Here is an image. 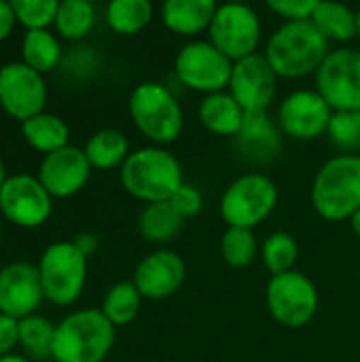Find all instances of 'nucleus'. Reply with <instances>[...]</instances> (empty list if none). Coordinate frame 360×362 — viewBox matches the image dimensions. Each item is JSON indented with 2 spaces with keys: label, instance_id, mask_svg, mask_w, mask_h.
Returning <instances> with one entry per match:
<instances>
[{
  "label": "nucleus",
  "instance_id": "1",
  "mask_svg": "<svg viewBox=\"0 0 360 362\" xmlns=\"http://www.w3.org/2000/svg\"><path fill=\"white\" fill-rule=\"evenodd\" d=\"M329 40L312 21H284L265 42V59L278 78L316 74L329 55Z\"/></svg>",
  "mask_w": 360,
  "mask_h": 362
},
{
  "label": "nucleus",
  "instance_id": "2",
  "mask_svg": "<svg viewBox=\"0 0 360 362\" xmlns=\"http://www.w3.org/2000/svg\"><path fill=\"white\" fill-rule=\"evenodd\" d=\"M121 187L144 204L170 202L185 185L182 165L166 146H142L129 153L121 165Z\"/></svg>",
  "mask_w": 360,
  "mask_h": 362
},
{
  "label": "nucleus",
  "instance_id": "3",
  "mask_svg": "<svg viewBox=\"0 0 360 362\" xmlns=\"http://www.w3.org/2000/svg\"><path fill=\"white\" fill-rule=\"evenodd\" d=\"M115 331L100 310H76L55 325L51 361L104 362L115 346Z\"/></svg>",
  "mask_w": 360,
  "mask_h": 362
},
{
  "label": "nucleus",
  "instance_id": "4",
  "mask_svg": "<svg viewBox=\"0 0 360 362\" xmlns=\"http://www.w3.org/2000/svg\"><path fill=\"white\" fill-rule=\"evenodd\" d=\"M310 199L325 221H350L360 210V155H335L314 176Z\"/></svg>",
  "mask_w": 360,
  "mask_h": 362
},
{
  "label": "nucleus",
  "instance_id": "5",
  "mask_svg": "<svg viewBox=\"0 0 360 362\" xmlns=\"http://www.w3.org/2000/svg\"><path fill=\"white\" fill-rule=\"evenodd\" d=\"M127 108L136 129L155 146L172 144L182 134V106L163 83L146 81L136 85Z\"/></svg>",
  "mask_w": 360,
  "mask_h": 362
},
{
  "label": "nucleus",
  "instance_id": "6",
  "mask_svg": "<svg viewBox=\"0 0 360 362\" xmlns=\"http://www.w3.org/2000/svg\"><path fill=\"white\" fill-rule=\"evenodd\" d=\"M87 261L89 259L74 246L72 240L49 244L36 263L45 301L55 308L76 303L87 282Z\"/></svg>",
  "mask_w": 360,
  "mask_h": 362
},
{
  "label": "nucleus",
  "instance_id": "7",
  "mask_svg": "<svg viewBox=\"0 0 360 362\" xmlns=\"http://www.w3.org/2000/svg\"><path fill=\"white\" fill-rule=\"evenodd\" d=\"M278 206V187L276 182L261 174L248 172L238 176L221 197V216L227 227L255 229Z\"/></svg>",
  "mask_w": 360,
  "mask_h": 362
},
{
  "label": "nucleus",
  "instance_id": "8",
  "mask_svg": "<svg viewBox=\"0 0 360 362\" xmlns=\"http://www.w3.org/2000/svg\"><path fill=\"white\" fill-rule=\"evenodd\" d=\"M261 34L259 13L244 2L219 4L208 28V40L233 64L257 53Z\"/></svg>",
  "mask_w": 360,
  "mask_h": 362
},
{
  "label": "nucleus",
  "instance_id": "9",
  "mask_svg": "<svg viewBox=\"0 0 360 362\" xmlns=\"http://www.w3.org/2000/svg\"><path fill=\"white\" fill-rule=\"evenodd\" d=\"M233 62L210 40H189L174 59V74L191 91L212 95L225 91L231 81Z\"/></svg>",
  "mask_w": 360,
  "mask_h": 362
},
{
  "label": "nucleus",
  "instance_id": "10",
  "mask_svg": "<svg viewBox=\"0 0 360 362\" xmlns=\"http://www.w3.org/2000/svg\"><path fill=\"white\" fill-rule=\"evenodd\" d=\"M265 303L278 325L286 329H301L316 316L318 288L306 274L293 269L269 278Z\"/></svg>",
  "mask_w": 360,
  "mask_h": 362
},
{
  "label": "nucleus",
  "instance_id": "11",
  "mask_svg": "<svg viewBox=\"0 0 360 362\" xmlns=\"http://www.w3.org/2000/svg\"><path fill=\"white\" fill-rule=\"evenodd\" d=\"M316 91L333 110L360 108V51L354 47L331 49L318 68Z\"/></svg>",
  "mask_w": 360,
  "mask_h": 362
},
{
  "label": "nucleus",
  "instance_id": "12",
  "mask_svg": "<svg viewBox=\"0 0 360 362\" xmlns=\"http://www.w3.org/2000/svg\"><path fill=\"white\" fill-rule=\"evenodd\" d=\"M53 212V197L32 174H11L0 191V214L15 227L38 229Z\"/></svg>",
  "mask_w": 360,
  "mask_h": 362
},
{
  "label": "nucleus",
  "instance_id": "13",
  "mask_svg": "<svg viewBox=\"0 0 360 362\" xmlns=\"http://www.w3.org/2000/svg\"><path fill=\"white\" fill-rule=\"evenodd\" d=\"M49 98L45 74L32 70L21 59L0 66V108L19 123L45 112Z\"/></svg>",
  "mask_w": 360,
  "mask_h": 362
},
{
  "label": "nucleus",
  "instance_id": "14",
  "mask_svg": "<svg viewBox=\"0 0 360 362\" xmlns=\"http://www.w3.org/2000/svg\"><path fill=\"white\" fill-rule=\"evenodd\" d=\"M333 108L316 89H295L278 106V127L291 140H316L327 134Z\"/></svg>",
  "mask_w": 360,
  "mask_h": 362
},
{
  "label": "nucleus",
  "instance_id": "15",
  "mask_svg": "<svg viewBox=\"0 0 360 362\" xmlns=\"http://www.w3.org/2000/svg\"><path fill=\"white\" fill-rule=\"evenodd\" d=\"M278 76L263 53H255L233 64L227 91L244 108L246 115L267 112L276 98Z\"/></svg>",
  "mask_w": 360,
  "mask_h": 362
},
{
  "label": "nucleus",
  "instance_id": "16",
  "mask_svg": "<svg viewBox=\"0 0 360 362\" xmlns=\"http://www.w3.org/2000/svg\"><path fill=\"white\" fill-rule=\"evenodd\" d=\"M91 172L93 168L85 151L68 144L40 159L36 178L53 199H66L85 189L91 178Z\"/></svg>",
  "mask_w": 360,
  "mask_h": 362
},
{
  "label": "nucleus",
  "instance_id": "17",
  "mask_svg": "<svg viewBox=\"0 0 360 362\" xmlns=\"http://www.w3.org/2000/svg\"><path fill=\"white\" fill-rule=\"evenodd\" d=\"M42 301L45 293L34 263L13 261L0 269V314L23 320L34 316Z\"/></svg>",
  "mask_w": 360,
  "mask_h": 362
},
{
  "label": "nucleus",
  "instance_id": "18",
  "mask_svg": "<svg viewBox=\"0 0 360 362\" xmlns=\"http://www.w3.org/2000/svg\"><path fill=\"white\" fill-rule=\"evenodd\" d=\"M185 261L172 250H155L146 255L134 272V284L142 299L161 301L172 297L185 282Z\"/></svg>",
  "mask_w": 360,
  "mask_h": 362
},
{
  "label": "nucleus",
  "instance_id": "19",
  "mask_svg": "<svg viewBox=\"0 0 360 362\" xmlns=\"http://www.w3.org/2000/svg\"><path fill=\"white\" fill-rule=\"evenodd\" d=\"M240 155L250 163H272L282 151V132L267 112L246 115V121L236 136Z\"/></svg>",
  "mask_w": 360,
  "mask_h": 362
},
{
  "label": "nucleus",
  "instance_id": "20",
  "mask_svg": "<svg viewBox=\"0 0 360 362\" xmlns=\"http://www.w3.org/2000/svg\"><path fill=\"white\" fill-rule=\"evenodd\" d=\"M216 6L214 0H168L161 6V21L172 34L193 38L208 32Z\"/></svg>",
  "mask_w": 360,
  "mask_h": 362
},
{
  "label": "nucleus",
  "instance_id": "21",
  "mask_svg": "<svg viewBox=\"0 0 360 362\" xmlns=\"http://www.w3.org/2000/svg\"><path fill=\"white\" fill-rule=\"evenodd\" d=\"M197 119L210 134L236 138L246 121V112L229 91H219L204 95L197 108Z\"/></svg>",
  "mask_w": 360,
  "mask_h": 362
},
{
  "label": "nucleus",
  "instance_id": "22",
  "mask_svg": "<svg viewBox=\"0 0 360 362\" xmlns=\"http://www.w3.org/2000/svg\"><path fill=\"white\" fill-rule=\"evenodd\" d=\"M21 138L45 157L70 144V127L59 115L45 110L21 123Z\"/></svg>",
  "mask_w": 360,
  "mask_h": 362
},
{
  "label": "nucleus",
  "instance_id": "23",
  "mask_svg": "<svg viewBox=\"0 0 360 362\" xmlns=\"http://www.w3.org/2000/svg\"><path fill=\"white\" fill-rule=\"evenodd\" d=\"M89 163L93 170L106 172V170H115L121 168L125 163V159L129 157V140L121 129L115 127H104L93 132L85 146H83Z\"/></svg>",
  "mask_w": 360,
  "mask_h": 362
},
{
  "label": "nucleus",
  "instance_id": "24",
  "mask_svg": "<svg viewBox=\"0 0 360 362\" xmlns=\"http://www.w3.org/2000/svg\"><path fill=\"white\" fill-rule=\"evenodd\" d=\"M312 23L329 42H350L359 36V17L348 4L320 2L314 11Z\"/></svg>",
  "mask_w": 360,
  "mask_h": 362
},
{
  "label": "nucleus",
  "instance_id": "25",
  "mask_svg": "<svg viewBox=\"0 0 360 362\" xmlns=\"http://www.w3.org/2000/svg\"><path fill=\"white\" fill-rule=\"evenodd\" d=\"M64 49L59 36L51 30H28L21 38V62L32 70L47 74L62 66Z\"/></svg>",
  "mask_w": 360,
  "mask_h": 362
},
{
  "label": "nucleus",
  "instance_id": "26",
  "mask_svg": "<svg viewBox=\"0 0 360 362\" xmlns=\"http://www.w3.org/2000/svg\"><path fill=\"white\" fill-rule=\"evenodd\" d=\"M182 216L170 202L146 204L138 216V233L149 244H166L176 238L182 227Z\"/></svg>",
  "mask_w": 360,
  "mask_h": 362
},
{
  "label": "nucleus",
  "instance_id": "27",
  "mask_svg": "<svg viewBox=\"0 0 360 362\" xmlns=\"http://www.w3.org/2000/svg\"><path fill=\"white\" fill-rule=\"evenodd\" d=\"M104 19L112 32L134 36L151 23L153 4L149 0H112L106 4Z\"/></svg>",
  "mask_w": 360,
  "mask_h": 362
},
{
  "label": "nucleus",
  "instance_id": "28",
  "mask_svg": "<svg viewBox=\"0 0 360 362\" xmlns=\"http://www.w3.org/2000/svg\"><path fill=\"white\" fill-rule=\"evenodd\" d=\"M95 25V6L89 0H62L55 15V34L64 40L79 42Z\"/></svg>",
  "mask_w": 360,
  "mask_h": 362
},
{
  "label": "nucleus",
  "instance_id": "29",
  "mask_svg": "<svg viewBox=\"0 0 360 362\" xmlns=\"http://www.w3.org/2000/svg\"><path fill=\"white\" fill-rule=\"evenodd\" d=\"M140 305H142L140 291L136 288V284L132 280H125V282L112 284L106 291L100 312L117 329V327H127L129 322H134V318L140 312Z\"/></svg>",
  "mask_w": 360,
  "mask_h": 362
},
{
  "label": "nucleus",
  "instance_id": "30",
  "mask_svg": "<svg viewBox=\"0 0 360 362\" xmlns=\"http://www.w3.org/2000/svg\"><path fill=\"white\" fill-rule=\"evenodd\" d=\"M53 337H55V325L49 318L34 314L19 320V348L30 358L36 361L51 358Z\"/></svg>",
  "mask_w": 360,
  "mask_h": 362
},
{
  "label": "nucleus",
  "instance_id": "31",
  "mask_svg": "<svg viewBox=\"0 0 360 362\" xmlns=\"http://www.w3.org/2000/svg\"><path fill=\"white\" fill-rule=\"evenodd\" d=\"M261 259L272 276L293 272L299 259L297 240L286 231H274L272 235H267V240L261 246Z\"/></svg>",
  "mask_w": 360,
  "mask_h": 362
},
{
  "label": "nucleus",
  "instance_id": "32",
  "mask_svg": "<svg viewBox=\"0 0 360 362\" xmlns=\"http://www.w3.org/2000/svg\"><path fill=\"white\" fill-rule=\"evenodd\" d=\"M257 238L252 229H240V227H227V231L221 238V252L227 265L242 269L248 267L257 257Z\"/></svg>",
  "mask_w": 360,
  "mask_h": 362
},
{
  "label": "nucleus",
  "instance_id": "33",
  "mask_svg": "<svg viewBox=\"0 0 360 362\" xmlns=\"http://www.w3.org/2000/svg\"><path fill=\"white\" fill-rule=\"evenodd\" d=\"M327 136L346 155L360 151V108L359 110H333Z\"/></svg>",
  "mask_w": 360,
  "mask_h": 362
},
{
  "label": "nucleus",
  "instance_id": "34",
  "mask_svg": "<svg viewBox=\"0 0 360 362\" xmlns=\"http://www.w3.org/2000/svg\"><path fill=\"white\" fill-rule=\"evenodd\" d=\"M57 0H13L17 23L28 30H49L55 23Z\"/></svg>",
  "mask_w": 360,
  "mask_h": 362
},
{
  "label": "nucleus",
  "instance_id": "35",
  "mask_svg": "<svg viewBox=\"0 0 360 362\" xmlns=\"http://www.w3.org/2000/svg\"><path fill=\"white\" fill-rule=\"evenodd\" d=\"M318 0H267V8L286 21H312Z\"/></svg>",
  "mask_w": 360,
  "mask_h": 362
},
{
  "label": "nucleus",
  "instance_id": "36",
  "mask_svg": "<svg viewBox=\"0 0 360 362\" xmlns=\"http://www.w3.org/2000/svg\"><path fill=\"white\" fill-rule=\"evenodd\" d=\"M62 66L66 68V72L70 76L85 78V76H89V74L95 72V68H98V55L89 47H76V49H70L68 55H64Z\"/></svg>",
  "mask_w": 360,
  "mask_h": 362
},
{
  "label": "nucleus",
  "instance_id": "37",
  "mask_svg": "<svg viewBox=\"0 0 360 362\" xmlns=\"http://www.w3.org/2000/svg\"><path fill=\"white\" fill-rule=\"evenodd\" d=\"M170 204H172V208H174L182 218H191V216H195V214L202 212V208H204V197H202V191H199L197 187L185 182V185L174 193V197L170 199Z\"/></svg>",
  "mask_w": 360,
  "mask_h": 362
},
{
  "label": "nucleus",
  "instance_id": "38",
  "mask_svg": "<svg viewBox=\"0 0 360 362\" xmlns=\"http://www.w3.org/2000/svg\"><path fill=\"white\" fill-rule=\"evenodd\" d=\"M19 346V320L0 314V356H8Z\"/></svg>",
  "mask_w": 360,
  "mask_h": 362
},
{
  "label": "nucleus",
  "instance_id": "39",
  "mask_svg": "<svg viewBox=\"0 0 360 362\" xmlns=\"http://www.w3.org/2000/svg\"><path fill=\"white\" fill-rule=\"evenodd\" d=\"M17 25V17L13 11V2L0 0V42L6 40Z\"/></svg>",
  "mask_w": 360,
  "mask_h": 362
},
{
  "label": "nucleus",
  "instance_id": "40",
  "mask_svg": "<svg viewBox=\"0 0 360 362\" xmlns=\"http://www.w3.org/2000/svg\"><path fill=\"white\" fill-rule=\"evenodd\" d=\"M74 246L89 259L91 255H95V250L100 248V240L95 233H89V231H83V233H76L74 235Z\"/></svg>",
  "mask_w": 360,
  "mask_h": 362
},
{
  "label": "nucleus",
  "instance_id": "41",
  "mask_svg": "<svg viewBox=\"0 0 360 362\" xmlns=\"http://www.w3.org/2000/svg\"><path fill=\"white\" fill-rule=\"evenodd\" d=\"M0 362H30L28 356H23V354H8V356H0Z\"/></svg>",
  "mask_w": 360,
  "mask_h": 362
},
{
  "label": "nucleus",
  "instance_id": "42",
  "mask_svg": "<svg viewBox=\"0 0 360 362\" xmlns=\"http://www.w3.org/2000/svg\"><path fill=\"white\" fill-rule=\"evenodd\" d=\"M350 227H352V231H354V233L360 238V210L354 214V216H352V218H350Z\"/></svg>",
  "mask_w": 360,
  "mask_h": 362
},
{
  "label": "nucleus",
  "instance_id": "43",
  "mask_svg": "<svg viewBox=\"0 0 360 362\" xmlns=\"http://www.w3.org/2000/svg\"><path fill=\"white\" fill-rule=\"evenodd\" d=\"M6 178H8V174H6V165H4V159L0 157V191H2V187H4V182H6Z\"/></svg>",
  "mask_w": 360,
  "mask_h": 362
},
{
  "label": "nucleus",
  "instance_id": "44",
  "mask_svg": "<svg viewBox=\"0 0 360 362\" xmlns=\"http://www.w3.org/2000/svg\"><path fill=\"white\" fill-rule=\"evenodd\" d=\"M356 17H359V36H356V38H360V8L356 11Z\"/></svg>",
  "mask_w": 360,
  "mask_h": 362
},
{
  "label": "nucleus",
  "instance_id": "45",
  "mask_svg": "<svg viewBox=\"0 0 360 362\" xmlns=\"http://www.w3.org/2000/svg\"><path fill=\"white\" fill-rule=\"evenodd\" d=\"M0 242H2V225H0Z\"/></svg>",
  "mask_w": 360,
  "mask_h": 362
}]
</instances>
